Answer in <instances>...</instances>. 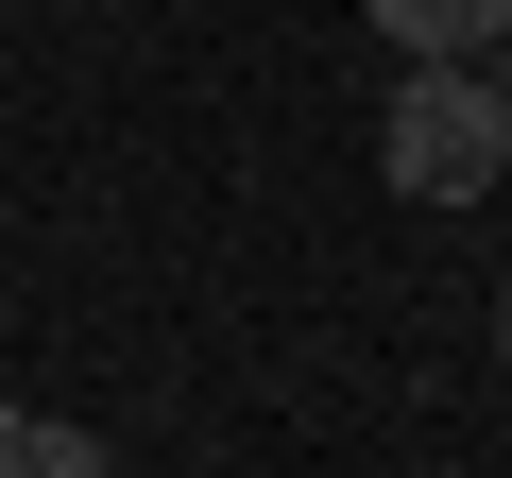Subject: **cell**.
Masks as SVG:
<instances>
[{
    "label": "cell",
    "mask_w": 512,
    "mask_h": 478,
    "mask_svg": "<svg viewBox=\"0 0 512 478\" xmlns=\"http://www.w3.org/2000/svg\"><path fill=\"white\" fill-rule=\"evenodd\" d=\"M495 359H512V308H495Z\"/></svg>",
    "instance_id": "5"
},
{
    "label": "cell",
    "mask_w": 512,
    "mask_h": 478,
    "mask_svg": "<svg viewBox=\"0 0 512 478\" xmlns=\"http://www.w3.org/2000/svg\"><path fill=\"white\" fill-rule=\"evenodd\" d=\"M376 171H393L410 205H478V188L512 171V86L461 69V52H410V86H393V120H376Z\"/></svg>",
    "instance_id": "1"
},
{
    "label": "cell",
    "mask_w": 512,
    "mask_h": 478,
    "mask_svg": "<svg viewBox=\"0 0 512 478\" xmlns=\"http://www.w3.org/2000/svg\"><path fill=\"white\" fill-rule=\"evenodd\" d=\"M0 478H35V410L18 393H0Z\"/></svg>",
    "instance_id": "4"
},
{
    "label": "cell",
    "mask_w": 512,
    "mask_h": 478,
    "mask_svg": "<svg viewBox=\"0 0 512 478\" xmlns=\"http://www.w3.org/2000/svg\"><path fill=\"white\" fill-rule=\"evenodd\" d=\"M35 478H103V444L86 427H35Z\"/></svg>",
    "instance_id": "3"
},
{
    "label": "cell",
    "mask_w": 512,
    "mask_h": 478,
    "mask_svg": "<svg viewBox=\"0 0 512 478\" xmlns=\"http://www.w3.org/2000/svg\"><path fill=\"white\" fill-rule=\"evenodd\" d=\"M359 18L393 52H478V35H512V0H359Z\"/></svg>",
    "instance_id": "2"
}]
</instances>
